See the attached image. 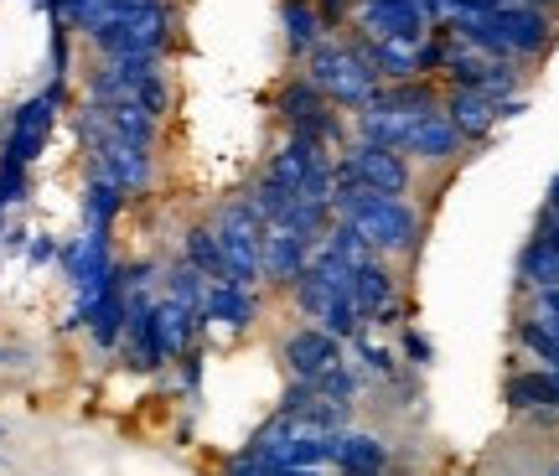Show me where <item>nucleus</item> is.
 <instances>
[{"label":"nucleus","instance_id":"1","mask_svg":"<svg viewBox=\"0 0 559 476\" xmlns=\"http://www.w3.org/2000/svg\"><path fill=\"white\" fill-rule=\"evenodd\" d=\"M440 26H445L456 41H466V47H481V52L508 58V62L544 58L559 37L555 16H549L544 5H523V0L498 5V11H477V16H445Z\"/></svg>","mask_w":559,"mask_h":476},{"label":"nucleus","instance_id":"40","mask_svg":"<svg viewBox=\"0 0 559 476\" xmlns=\"http://www.w3.org/2000/svg\"><path fill=\"white\" fill-rule=\"evenodd\" d=\"M544 207H549V213H555V218H559V177L549 181V202H544Z\"/></svg>","mask_w":559,"mask_h":476},{"label":"nucleus","instance_id":"10","mask_svg":"<svg viewBox=\"0 0 559 476\" xmlns=\"http://www.w3.org/2000/svg\"><path fill=\"white\" fill-rule=\"evenodd\" d=\"M353 21H358L362 41H409V47H419L436 26L419 0H358Z\"/></svg>","mask_w":559,"mask_h":476},{"label":"nucleus","instance_id":"28","mask_svg":"<svg viewBox=\"0 0 559 476\" xmlns=\"http://www.w3.org/2000/svg\"><path fill=\"white\" fill-rule=\"evenodd\" d=\"M321 249H326L332 259H342L347 270H362V264H373V259H379L373 254V243H368V238H362L347 218H332V228L321 234Z\"/></svg>","mask_w":559,"mask_h":476},{"label":"nucleus","instance_id":"25","mask_svg":"<svg viewBox=\"0 0 559 476\" xmlns=\"http://www.w3.org/2000/svg\"><path fill=\"white\" fill-rule=\"evenodd\" d=\"M181 259L207 279H228V259H223V243L213 234V223H192L187 234H181Z\"/></svg>","mask_w":559,"mask_h":476},{"label":"nucleus","instance_id":"8","mask_svg":"<svg viewBox=\"0 0 559 476\" xmlns=\"http://www.w3.org/2000/svg\"><path fill=\"white\" fill-rule=\"evenodd\" d=\"M451 88H477L487 99H513L519 94V62L508 58H492V52H481V47H466V41L451 37V52H445V68H440Z\"/></svg>","mask_w":559,"mask_h":476},{"label":"nucleus","instance_id":"45","mask_svg":"<svg viewBox=\"0 0 559 476\" xmlns=\"http://www.w3.org/2000/svg\"><path fill=\"white\" fill-rule=\"evenodd\" d=\"M555 368H559V357H555Z\"/></svg>","mask_w":559,"mask_h":476},{"label":"nucleus","instance_id":"15","mask_svg":"<svg viewBox=\"0 0 559 476\" xmlns=\"http://www.w3.org/2000/svg\"><path fill=\"white\" fill-rule=\"evenodd\" d=\"M498 104L502 99H487L477 88H451V94H445V115H451V124H456V135L466 140V145H481V140L502 124Z\"/></svg>","mask_w":559,"mask_h":476},{"label":"nucleus","instance_id":"29","mask_svg":"<svg viewBox=\"0 0 559 476\" xmlns=\"http://www.w3.org/2000/svg\"><path fill=\"white\" fill-rule=\"evenodd\" d=\"M207 285L213 279L198 275L187 259H181L177 270H166V300H177L181 311H192V317H202V300H207Z\"/></svg>","mask_w":559,"mask_h":476},{"label":"nucleus","instance_id":"36","mask_svg":"<svg viewBox=\"0 0 559 476\" xmlns=\"http://www.w3.org/2000/svg\"><path fill=\"white\" fill-rule=\"evenodd\" d=\"M400 353L409 357L415 368H430V362H436V347H430V342L419 337L415 326H404V332H400Z\"/></svg>","mask_w":559,"mask_h":476},{"label":"nucleus","instance_id":"3","mask_svg":"<svg viewBox=\"0 0 559 476\" xmlns=\"http://www.w3.org/2000/svg\"><path fill=\"white\" fill-rule=\"evenodd\" d=\"M300 73L321 88V99L337 104V109H353L358 115L362 104L379 99V73L368 62V41L353 37V41H317L306 58H300Z\"/></svg>","mask_w":559,"mask_h":476},{"label":"nucleus","instance_id":"41","mask_svg":"<svg viewBox=\"0 0 559 476\" xmlns=\"http://www.w3.org/2000/svg\"><path fill=\"white\" fill-rule=\"evenodd\" d=\"M549 476H559V461H555V466H549Z\"/></svg>","mask_w":559,"mask_h":476},{"label":"nucleus","instance_id":"44","mask_svg":"<svg viewBox=\"0 0 559 476\" xmlns=\"http://www.w3.org/2000/svg\"><path fill=\"white\" fill-rule=\"evenodd\" d=\"M0 234H5V223H0Z\"/></svg>","mask_w":559,"mask_h":476},{"label":"nucleus","instance_id":"14","mask_svg":"<svg viewBox=\"0 0 559 476\" xmlns=\"http://www.w3.org/2000/svg\"><path fill=\"white\" fill-rule=\"evenodd\" d=\"M461 151H466V140L456 135V124H451V115H445V104L425 109V115L415 119V130L404 135V156L425 160V166H445V160H456Z\"/></svg>","mask_w":559,"mask_h":476},{"label":"nucleus","instance_id":"19","mask_svg":"<svg viewBox=\"0 0 559 476\" xmlns=\"http://www.w3.org/2000/svg\"><path fill=\"white\" fill-rule=\"evenodd\" d=\"M332 466L347 472H389V445L368 430H337L332 436Z\"/></svg>","mask_w":559,"mask_h":476},{"label":"nucleus","instance_id":"38","mask_svg":"<svg viewBox=\"0 0 559 476\" xmlns=\"http://www.w3.org/2000/svg\"><path fill=\"white\" fill-rule=\"evenodd\" d=\"M62 249L52 243V238H32V264H47V259H58Z\"/></svg>","mask_w":559,"mask_h":476},{"label":"nucleus","instance_id":"27","mask_svg":"<svg viewBox=\"0 0 559 476\" xmlns=\"http://www.w3.org/2000/svg\"><path fill=\"white\" fill-rule=\"evenodd\" d=\"M368 62H373L379 83L419 79V47H409V41H368Z\"/></svg>","mask_w":559,"mask_h":476},{"label":"nucleus","instance_id":"11","mask_svg":"<svg viewBox=\"0 0 559 476\" xmlns=\"http://www.w3.org/2000/svg\"><path fill=\"white\" fill-rule=\"evenodd\" d=\"M342 342L326 337L321 326H296V332H285L280 337V362H285V373H290V383H317L326 368H337L342 362Z\"/></svg>","mask_w":559,"mask_h":476},{"label":"nucleus","instance_id":"24","mask_svg":"<svg viewBox=\"0 0 559 476\" xmlns=\"http://www.w3.org/2000/svg\"><path fill=\"white\" fill-rule=\"evenodd\" d=\"M99 109H104V130H109L115 140H124V145H140V151H151V145H156L160 119L145 115L140 104H99Z\"/></svg>","mask_w":559,"mask_h":476},{"label":"nucleus","instance_id":"42","mask_svg":"<svg viewBox=\"0 0 559 476\" xmlns=\"http://www.w3.org/2000/svg\"><path fill=\"white\" fill-rule=\"evenodd\" d=\"M389 476H409V472H389Z\"/></svg>","mask_w":559,"mask_h":476},{"label":"nucleus","instance_id":"5","mask_svg":"<svg viewBox=\"0 0 559 476\" xmlns=\"http://www.w3.org/2000/svg\"><path fill=\"white\" fill-rule=\"evenodd\" d=\"M213 234H218L223 259H228V285H243V290L264 285V275H260L264 223L249 213V202H243V198L223 202L218 213H213Z\"/></svg>","mask_w":559,"mask_h":476},{"label":"nucleus","instance_id":"2","mask_svg":"<svg viewBox=\"0 0 559 476\" xmlns=\"http://www.w3.org/2000/svg\"><path fill=\"white\" fill-rule=\"evenodd\" d=\"M332 171H337V166H332ZM332 213L353 223V228L373 243V254L379 259L415 254L419 234H425V218H419V207L409 198L368 192V187H358L353 177H337V187H332Z\"/></svg>","mask_w":559,"mask_h":476},{"label":"nucleus","instance_id":"31","mask_svg":"<svg viewBox=\"0 0 559 476\" xmlns=\"http://www.w3.org/2000/svg\"><path fill=\"white\" fill-rule=\"evenodd\" d=\"M290 300H296V311H300L306 321H317L321 311H326L332 300H342V296L332 290V285H326V279L317 275V270H311V264H306V275H300L296 285H290Z\"/></svg>","mask_w":559,"mask_h":476},{"label":"nucleus","instance_id":"21","mask_svg":"<svg viewBox=\"0 0 559 476\" xmlns=\"http://www.w3.org/2000/svg\"><path fill=\"white\" fill-rule=\"evenodd\" d=\"M519 285L523 290H555L559 285V243L534 234L519 254Z\"/></svg>","mask_w":559,"mask_h":476},{"label":"nucleus","instance_id":"20","mask_svg":"<svg viewBox=\"0 0 559 476\" xmlns=\"http://www.w3.org/2000/svg\"><path fill=\"white\" fill-rule=\"evenodd\" d=\"M280 21H285V47H290V58H306L317 41H326V21H321L317 0H280Z\"/></svg>","mask_w":559,"mask_h":476},{"label":"nucleus","instance_id":"26","mask_svg":"<svg viewBox=\"0 0 559 476\" xmlns=\"http://www.w3.org/2000/svg\"><path fill=\"white\" fill-rule=\"evenodd\" d=\"M243 202H249V213H254L264 228H275V223L290 218V207H296V192H290L285 181H275L270 171H264V177H254V187L243 192Z\"/></svg>","mask_w":559,"mask_h":476},{"label":"nucleus","instance_id":"35","mask_svg":"<svg viewBox=\"0 0 559 476\" xmlns=\"http://www.w3.org/2000/svg\"><path fill=\"white\" fill-rule=\"evenodd\" d=\"M104 11H109V0H62V5H58V16L68 21L73 32H88Z\"/></svg>","mask_w":559,"mask_h":476},{"label":"nucleus","instance_id":"9","mask_svg":"<svg viewBox=\"0 0 559 476\" xmlns=\"http://www.w3.org/2000/svg\"><path fill=\"white\" fill-rule=\"evenodd\" d=\"M62 88H68V83L52 79L41 94H32V99L11 115V135H5V156L0 160H11V166H32V160L47 151V135H52L58 109H62Z\"/></svg>","mask_w":559,"mask_h":476},{"label":"nucleus","instance_id":"37","mask_svg":"<svg viewBox=\"0 0 559 476\" xmlns=\"http://www.w3.org/2000/svg\"><path fill=\"white\" fill-rule=\"evenodd\" d=\"M317 11H321V21L332 26V21H347L353 11H358V0H317Z\"/></svg>","mask_w":559,"mask_h":476},{"label":"nucleus","instance_id":"4","mask_svg":"<svg viewBox=\"0 0 559 476\" xmlns=\"http://www.w3.org/2000/svg\"><path fill=\"white\" fill-rule=\"evenodd\" d=\"M83 37L104 58H166V47L177 37V11H171V0L140 5V11H104Z\"/></svg>","mask_w":559,"mask_h":476},{"label":"nucleus","instance_id":"13","mask_svg":"<svg viewBox=\"0 0 559 476\" xmlns=\"http://www.w3.org/2000/svg\"><path fill=\"white\" fill-rule=\"evenodd\" d=\"M88 177L115 181L120 192H145L151 187V151L104 135L99 145H88Z\"/></svg>","mask_w":559,"mask_h":476},{"label":"nucleus","instance_id":"34","mask_svg":"<svg viewBox=\"0 0 559 476\" xmlns=\"http://www.w3.org/2000/svg\"><path fill=\"white\" fill-rule=\"evenodd\" d=\"M513 337L523 342V347H528V353L539 357V368H555V357H559V342L549 337V332H544L539 321L528 317V321H519V332H513Z\"/></svg>","mask_w":559,"mask_h":476},{"label":"nucleus","instance_id":"22","mask_svg":"<svg viewBox=\"0 0 559 476\" xmlns=\"http://www.w3.org/2000/svg\"><path fill=\"white\" fill-rule=\"evenodd\" d=\"M151 317H156V337H160V347H166V357H181L187 347H192V337H198L202 326H207L202 317L181 311L177 300H166V296L151 306Z\"/></svg>","mask_w":559,"mask_h":476},{"label":"nucleus","instance_id":"43","mask_svg":"<svg viewBox=\"0 0 559 476\" xmlns=\"http://www.w3.org/2000/svg\"><path fill=\"white\" fill-rule=\"evenodd\" d=\"M0 440H5V425H0Z\"/></svg>","mask_w":559,"mask_h":476},{"label":"nucleus","instance_id":"32","mask_svg":"<svg viewBox=\"0 0 559 476\" xmlns=\"http://www.w3.org/2000/svg\"><path fill=\"white\" fill-rule=\"evenodd\" d=\"M353 357H358L362 373H379V378H400V353H389L383 342H373V332L353 337Z\"/></svg>","mask_w":559,"mask_h":476},{"label":"nucleus","instance_id":"30","mask_svg":"<svg viewBox=\"0 0 559 476\" xmlns=\"http://www.w3.org/2000/svg\"><path fill=\"white\" fill-rule=\"evenodd\" d=\"M120 207H124V192L115 181L88 177V198H83V223L88 228H109V223L120 218Z\"/></svg>","mask_w":559,"mask_h":476},{"label":"nucleus","instance_id":"23","mask_svg":"<svg viewBox=\"0 0 559 476\" xmlns=\"http://www.w3.org/2000/svg\"><path fill=\"white\" fill-rule=\"evenodd\" d=\"M83 326L94 332V342H99L104 353H115V347L124 342V285H120V279H115V285H109V290L88 306Z\"/></svg>","mask_w":559,"mask_h":476},{"label":"nucleus","instance_id":"12","mask_svg":"<svg viewBox=\"0 0 559 476\" xmlns=\"http://www.w3.org/2000/svg\"><path fill=\"white\" fill-rule=\"evenodd\" d=\"M311 254H317V238L296 234V228H285V223L264 228V254H260L264 285H275V290H290V285L306 275Z\"/></svg>","mask_w":559,"mask_h":476},{"label":"nucleus","instance_id":"17","mask_svg":"<svg viewBox=\"0 0 559 476\" xmlns=\"http://www.w3.org/2000/svg\"><path fill=\"white\" fill-rule=\"evenodd\" d=\"M347 300L358 306V317H379L383 306H394L400 300V279H394V270H389V259H373V264H362V270H353V290H347Z\"/></svg>","mask_w":559,"mask_h":476},{"label":"nucleus","instance_id":"18","mask_svg":"<svg viewBox=\"0 0 559 476\" xmlns=\"http://www.w3.org/2000/svg\"><path fill=\"white\" fill-rule=\"evenodd\" d=\"M502 404L513 415H539V409H559L555 398V373L549 368H523V373H508L502 383Z\"/></svg>","mask_w":559,"mask_h":476},{"label":"nucleus","instance_id":"33","mask_svg":"<svg viewBox=\"0 0 559 476\" xmlns=\"http://www.w3.org/2000/svg\"><path fill=\"white\" fill-rule=\"evenodd\" d=\"M358 389H362V368H358V362H347V357H342L337 368H326V373L317 378V394L342 398V404H353V398H358Z\"/></svg>","mask_w":559,"mask_h":476},{"label":"nucleus","instance_id":"6","mask_svg":"<svg viewBox=\"0 0 559 476\" xmlns=\"http://www.w3.org/2000/svg\"><path fill=\"white\" fill-rule=\"evenodd\" d=\"M280 124H285V135L290 140H306V145H321V151H332L342 140V115L337 104L321 99V88L306 73H296V79L280 88Z\"/></svg>","mask_w":559,"mask_h":476},{"label":"nucleus","instance_id":"39","mask_svg":"<svg viewBox=\"0 0 559 476\" xmlns=\"http://www.w3.org/2000/svg\"><path fill=\"white\" fill-rule=\"evenodd\" d=\"M534 311H559V285L555 290H534Z\"/></svg>","mask_w":559,"mask_h":476},{"label":"nucleus","instance_id":"16","mask_svg":"<svg viewBox=\"0 0 559 476\" xmlns=\"http://www.w3.org/2000/svg\"><path fill=\"white\" fill-rule=\"evenodd\" d=\"M260 317V300L254 290H243V285H228V279H213L207 285V300H202V321H213V326H228V332H249Z\"/></svg>","mask_w":559,"mask_h":476},{"label":"nucleus","instance_id":"7","mask_svg":"<svg viewBox=\"0 0 559 476\" xmlns=\"http://www.w3.org/2000/svg\"><path fill=\"white\" fill-rule=\"evenodd\" d=\"M337 177H353L368 192H389V198H409L415 187V160L404 151H389V145H373V140H353L337 156Z\"/></svg>","mask_w":559,"mask_h":476}]
</instances>
